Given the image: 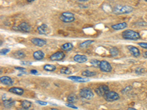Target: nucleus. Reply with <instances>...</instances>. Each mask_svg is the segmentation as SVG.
I'll return each mask as SVG.
<instances>
[{
    "label": "nucleus",
    "instance_id": "1",
    "mask_svg": "<svg viewBox=\"0 0 147 110\" xmlns=\"http://www.w3.org/2000/svg\"><path fill=\"white\" fill-rule=\"evenodd\" d=\"M133 11V7L129 5H115L113 8V12L116 15H122L132 13Z\"/></svg>",
    "mask_w": 147,
    "mask_h": 110
},
{
    "label": "nucleus",
    "instance_id": "2",
    "mask_svg": "<svg viewBox=\"0 0 147 110\" xmlns=\"http://www.w3.org/2000/svg\"><path fill=\"white\" fill-rule=\"evenodd\" d=\"M121 36L124 39L126 40H136L140 38V34L134 30L132 29H127V30H124Z\"/></svg>",
    "mask_w": 147,
    "mask_h": 110
},
{
    "label": "nucleus",
    "instance_id": "3",
    "mask_svg": "<svg viewBox=\"0 0 147 110\" xmlns=\"http://www.w3.org/2000/svg\"><path fill=\"white\" fill-rule=\"evenodd\" d=\"M80 96L81 98H84V99H87V100H90L92 98L94 97V92L93 91L91 90L90 88H87V87H85V88H82L81 89L80 91Z\"/></svg>",
    "mask_w": 147,
    "mask_h": 110
},
{
    "label": "nucleus",
    "instance_id": "4",
    "mask_svg": "<svg viewBox=\"0 0 147 110\" xmlns=\"http://www.w3.org/2000/svg\"><path fill=\"white\" fill-rule=\"evenodd\" d=\"M104 98L105 101H107L108 102H113V101H117L119 99V95L114 91H109L105 95Z\"/></svg>",
    "mask_w": 147,
    "mask_h": 110
},
{
    "label": "nucleus",
    "instance_id": "5",
    "mask_svg": "<svg viewBox=\"0 0 147 110\" xmlns=\"http://www.w3.org/2000/svg\"><path fill=\"white\" fill-rule=\"evenodd\" d=\"M110 91L109 90V87L106 85V84H102V85H100L97 88L95 89V92L99 96H105V95L108 92Z\"/></svg>",
    "mask_w": 147,
    "mask_h": 110
},
{
    "label": "nucleus",
    "instance_id": "6",
    "mask_svg": "<svg viewBox=\"0 0 147 110\" xmlns=\"http://www.w3.org/2000/svg\"><path fill=\"white\" fill-rule=\"evenodd\" d=\"M99 68L101 71L106 72V73H110L112 71V66L110 65V63H109L107 61H105V60L101 61Z\"/></svg>",
    "mask_w": 147,
    "mask_h": 110
},
{
    "label": "nucleus",
    "instance_id": "7",
    "mask_svg": "<svg viewBox=\"0 0 147 110\" xmlns=\"http://www.w3.org/2000/svg\"><path fill=\"white\" fill-rule=\"evenodd\" d=\"M65 57V54L63 52H57L55 53H54L53 54H52L50 57H49V59L50 60L52 61H61L63 60Z\"/></svg>",
    "mask_w": 147,
    "mask_h": 110
},
{
    "label": "nucleus",
    "instance_id": "8",
    "mask_svg": "<svg viewBox=\"0 0 147 110\" xmlns=\"http://www.w3.org/2000/svg\"><path fill=\"white\" fill-rule=\"evenodd\" d=\"M38 33L40 35H48L50 33V29L48 27L47 24H43L38 27Z\"/></svg>",
    "mask_w": 147,
    "mask_h": 110
},
{
    "label": "nucleus",
    "instance_id": "9",
    "mask_svg": "<svg viewBox=\"0 0 147 110\" xmlns=\"http://www.w3.org/2000/svg\"><path fill=\"white\" fill-rule=\"evenodd\" d=\"M31 42L33 43L35 45H37V46H43L44 45L47 44V40H43V39L41 38H34L31 40Z\"/></svg>",
    "mask_w": 147,
    "mask_h": 110
},
{
    "label": "nucleus",
    "instance_id": "10",
    "mask_svg": "<svg viewBox=\"0 0 147 110\" xmlns=\"http://www.w3.org/2000/svg\"><path fill=\"white\" fill-rule=\"evenodd\" d=\"M127 48L128 49V50L132 53V54L135 57H138L140 56V50L137 47H135L134 45H127Z\"/></svg>",
    "mask_w": 147,
    "mask_h": 110
},
{
    "label": "nucleus",
    "instance_id": "11",
    "mask_svg": "<svg viewBox=\"0 0 147 110\" xmlns=\"http://www.w3.org/2000/svg\"><path fill=\"white\" fill-rule=\"evenodd\" d=\"M0 82L1 83L5 85H8V86H11L13 84V82L12 80V78L7 76H4L0 78Z\"/></svg>",
    "mask_w": 147,
    "mask_h": 110
},
{
    "label": "nucleus",
    "instance_id": "12",
    "mask_svg": "<svg viewBox=\"0 0 147 110\" xmlns=\"http://www.w3.org/2000/svg\"><path fill=\"white\" fill-rule=\"evenodd\" d=\"M74 60L78 63H83L85 62L87 60V57L85 55H81V54H76L74 57Z\"/></svg>",
    "mask_w": 147,
    "mask_h": 110
},
{
    "label": "nucleus",
    "instance_id": "13",
    "mask_svg": "<svg viewBox=\"0 0 147 110\" xmlns=\"http://www.w3.org/2000/svg\"><path fill=\"white\" fill-rule=\"evenodd\" d=\"M19 29L24 33H30L31 31V26H30L26 22H21L19 25Z\"/></svg>",
    "mask_w": 147,
    "mask_h": 110
},
{
    "label": "nucleus",
    "instance_id": "14",
    "mask_svg": "<svg viewBox=\"0 0 147 110\" xmlns=\"http://www.w3.org/2000/svg\"><path fill=\"white\" fill-rule=\"evenodd\" d=\"M8 91L10 92H12V93H14V94H16V95H18V96H21V95H23V93H24V89H22V88H21V87H11V88H10Z\"/></svg>",
    "mask_w": 147,
    "mask_h": 110
},
{
    "label": "nucleus",
    "instance_id": "15",
    "mask_svg": "<svg viewBox=\"0 0 147 110\" xmlns=\"http://www.w3.org/2000/svg\"><path fill=\"white\" fill-rule=\"evenodd\" d=\"M33 56V58L35 59H36V60H41V59H43L44 58L45 54L42 51L38 50V51H35V52H34Z\"/></svg>",
    "mask_w": 147,
    "mask_h": 110
},
{
    "label": "nucleus",
    "instance_id": "16",
    "mask_svg": "<svg viewBox=\"0 0 147 110\" xmlns=\"http://www.w3.org/2000/svg\"><path fill=\"white\" fill-rule=\"evenodd\" d=\"M127 26V24L126 22H121L119 23L116 24H113L111 27L112 29H113L115 30H121V29H124Z\"/></svg>",
    "mask_w": 147,
    "mask_h": 110
},
{
    "label": "nucleus",
    "instance_id": "17",
    "mask_svg": "<svg viewBox=\"0 0 147 110\" xmlns=\"http://www.w3.org/2000/svg\"><path fill=\"white\" fill-rule=\"evenodd\" d=\"M74 48L73 44L71 43H66L61 46V49L64 52H69L72 50Z\"/></svg>",
    "mask_w": 147,
    "mask_h": 110
},
{
    "label": "nucleus",
    "instance_id": "18",
    "mask_svg": "<svg viewBox=\"0 0 147 110\" xmlns=\"http://www.w3.org/2000/svg\"><path fill=\"white\" fill-rule=\"evenodd\" d=\"M21 106L22 109L28 110L32 106V102L30 101H27V100H24L21 102Z\"/></svg>",
    "mask_w": 147,
    "mask_h": 110
},
{
    "label": "nucleus",
    "instance_id": "19",
    "mask_svg": "<svg viewBox=\"0 0 147 110\" xmlns=\"http://www.w3.org/2000/svg\"><path fill=\"white\" fill-rule=\"evenodd\" d=\"M68 79H71V80L76 81V82H88V81H89V79H87V78H83L80 77V76H68Z\"/></svg>",
    "mask_w": 147,
    "mask_h": 110
},
{
    "label": "nucleus",
    "instance_id": "20",
    "mask_svg": "<svg viewBox=\"0 0 147 110\" xmlns=\"http://www.w3.org/2000/svg\"><path fill=\"white\" fill-rule=\"evenodd\" d=\"M77 100H78V97H77L75 94H71V95H69V96H68V98H67L68 102L72 104L76 103V102L77 101Z\"/></svg>",
    "mask_w": 147,
    "mask_h": 110
},
{
    "label": "nucleus",
    "instance_id": "21",
    "mask_svg": "<svg viewBox=\"0 0 147 110\" xmlns=\"http://www.w3.org/2000/svg\"><path fill=\"white\" fill-rule=\"evenodd\" d=\"M13 57L16 59H22L25 57V53L21 50H18L13 52Z\"/></svg>",
    "mask_w": 147,
    "mask_h": 110
},
{
    "label": "nucleus",
    "instance_id": "22",
    "mask_svg": "<svg viewBox=\"0 0 147 110\" xmlns=\"http://www.w3.org/2000/svg\"><path fill=\"white\" fill-rule=\"evenodd\" d=\"M16 103V101L13 100V99H8V100H4L3 101V104H4V106H5V107H11V106H13L14 104Z\"/></svg>",
    "mask_w": 147,
    "mask_h": 110
},
{
    "label": "nucleus",
    "instance_id": "23",
    "mask_svg": "<svg viewBox=\"0 0 147 110\" xmlns=\"http://www.w3.org/2000/svg\"><path fill=\"white\" fill-rule=\"evenodd\" d=\"M82 75L83 76H85V77H92V76H94L96 75V73L94 71H88V70H85V71L82 72Z\"/></svg>",
    "mask_w": 147,
    "mask_h": 110
},
{
    "label": "nucleus",
    "instance_id": "24",
    "mask_svg": "<svg viewBox=\"0 0 147 110\" xmlns=\"http://www.w3.org/2000/svg\"><path fill=\"white\" fill-rule=\"evenodd\" d=\"M109 51H110L111 56L113 57H116L119 54V50L116 47H111Z\"/></svg>",
    "mask_w": 147,
    "mask_h": 110
},
{
    "label": "nucleus",
    "instance_id": "25",
    "mask_svg": "<svg viewBox=\"0 0 147 110\" xmlns=\"http://www.w3.org/2000/svg\"><path fill=\"white\" fill-rule=\"evenodd\" d=\"M43 69L47 71L52 72L56 69V66L54 65H50V64H47L43 65Z\"/></svg>",
    "mask_w": 147,
    "mask_h": 110
},
{
    "label": "nucleus",
    "instance_id": "26",
    "mask_svg": "<svg viewBox=\"0 0 147 110\" xmlns=\"http://www.w3.org/2000/svg\"><path fill=\"white\" fill-rule=\"evenodd\" d=\"M60 19L62 21H63V22H66V23H70V22H72L74 21V18H71V17H66V16H63V15H60Z\"/></svg>",
    "mask_w": 147,
    "mask_h": 110
},
{
    "label": "nucleus",
    "instance_id": "27",
    "mask_svg": "<svg viewBox=\"0 0 147 110\" xmlns=\"http://www.w3.org/2000/svg\"><path fill=\"white\" fill-rule=\"evenodd\" d=\"M93 42H94V40H85V41H84V42L81 43L80 44V48H85V47H87L88 45L91 44Z\"/></svg>",
    "mask_w": 147,
    "mask_h": 110
},
{
    "label": "nucleus",
    "instance_id": "28",
    "mask_svg": "<svg viewBox=\"0 0 147 110\" xmlns=\"http://www.w3.org/2000/svg\"><path fill=\"white\" fill-rule=\"evenodd\" d=\"M60 73H63V74H66V75H68V74H70L71 71L69 70V68H67V67H63V68H61L60 70Z\"/></svg>",
    "mask_w": 147,
    "mask_h": 110
},
{
    "label": "nucleus",
    "instance_id": "29",
    "mask_svg": "<svg viewBox=\"0 0 147 110\" xmlns=\"http://www.w3.org/2000/svg\"><path fill=\"white\" fill-rule=\"evenodd\" d=\"M100 62L101 61L98 60V59H95L91 60V64L93 65V66H94V67H99V68Z\"/></svg>",
    "mask_w": 147,
    "mask_h": 110
},
{
    "label": "nucleus",
    "instance_id": "30",
    "mask_svg": "<svg viewBox=\"0 0 147 110\" xmlns=\"http://www.w3.org/2000/svg\"><path fill=\"white\" fill-rule=\"evenodd\" d=\"M145 69L143 68H141V67H138V68H137L136 69H135V73H137V74H142V73H145Z\"/></svg>",
    "mask_w": 147,
    "mask_h": 110
},
{
    "label": "nucleus",
    "instance_id": "31",
    "mask_svg": "<svg viewBox=\"0 0 147 110\" xmlns=\"http://www.w3.org/2000/svg\"><path fill=\"white\" fill-rule=\"evenodd\" d=\"M63 16H66V17H71V18H74V15L73 13H71V12H63L61 14Z\"/></svg>",
    "mask_w": 147,
    "mask_h": 110
},
{
    "label": "nucleus",
    "instance_id": "32",
    "mask_svg": "<svg viewBox=\"0 0 147 110\" xmlns=\"http://www.w3.org/2000/svg\"><path fill=\"white\" fill-rule=\"evenodd\" d=\"M9 52H10V49H3L1 50V54L2 55H5Z\"/></svg>",
    "mask_w": 147,
    "mask_h": 110
},
{
    "label": "nucleus",
    "instance_id": "33",
    "mask_svg": "<svg viewBox=\"0 0 147 110\" xmlns=\"http://www.w3.org/2000/svg\"><path fill=\"white\" fill-rule=\"evenodd\" d=\"M15 69H16V70H19V71H20L24 73H27L26 69H25L24 68H21V67H15Z\"/></svg>",
    "mask_w": 147,
    "mask_h": 110
},
{
    "label": "nucleus",
    "instance_id": "34",
    "mask_svg": "<svg viewBox=\"0 0 147 110\" xmlns=\"http://www.w3.org/2000/svg\"><path fill=\"white\" fill-rule=\"evenodd\" d=\"M36 103L40 104V105H42V106H46V105H47V102H46V101H40V100L36 101Z\"/></svg>",
    "mask_w": 147,
    "mask_h": 110
},
{
    "label": "nucleus",
    "instance_id": "35",
    "mask_svg": "<svg viewBox=\"0 0 147 110\" xmlns=\"http://www.w3.org/2000/svg\"><path fill=\"white\" fill-rule=\"evenodd\" d=\"M138 45H140L141 48L147 49V43H139Z\"/></svg>",
    "mask_w": 147,
    "mask_h": 110
},
{
    "label": "nucleus",
    "instance_id": "36",
    "mask_svg": "<svg viewBox=\"0 0 147 110\" xmlns=\"http://www.w3.org/2000/svg\"><path fill=\"white\" fill-rule=\"evenodd\" d=\"M66 106H68V107H71V108H72V109H77V106H75L74 104H70V103H66Z\"/></svg>",
    "mask_w": 147,
    "mask_h": 110
},
{
    "label": "nucleus",
    "instance_id": "37",
    "mask_svg": "<svg viewBox=\"0 0 147 110\" xmlns=\"http://www.w3.org/2000/svg\"><path fill=\"white\" fill-rule=\"evenodd\" d=\"M30 73L36 75V74H38V72L37 70H35V69H33V70H31V71H30Z\"/></svg>",
    "mask_w": 147,
    "mask_h": 110
},
{
    "label": "nucleus",
    "instance_id": "38",
    "mask_svg": "<svg viewBox=\"0 0 147 110\" xmlns=\"http://www.w3.org/2000/svg\"><path fill=\"white\" fill-rule=\"evenodd\" d=\"M21 63L23 65H30L31 64V62H21Z\"/></svg>",
    "mask_w": 147,
    "mask_h": 110
},
{
    "label": "nucleus",
    "instance_id": "39",
    "mask_svg": "<svg viewBox=\"0 0 147 110\" xmlns=\"http://www.w3.org/2000/svg\"><path fill=\"white\" fill-rule=\"evenodd\" d=\"M143 56L144 57H146V58H147V51L146 52H145L143 54Z\"/></svg>",
    "mask_w": 147,
    "mask_h": 110
},
{
    "label": "nucleus",
    "instance_id": "40",
    "mask_svg": "<svg viewBox=\"0 0 147 110\" xmlns=\"http://www.w3.org/2000/svg\"><path fill=\"white\" fill-rule=\"evenodd\" d=\"M127 110H137L136 109H135V108H133V107H129Z\"/></svg>",
    "mask_w": 147,
    "mask_h": 110
},
{
    "label": "nucleus",
    "instance_id": "41",
    "mask_svg": "<svg viewBox=\"0 0 147 110\" xmlns=\"http://www.w3.org/2000/svg\"><path fill=\"white\" fill-rule=\"evenodd\" d=\"M49 110H59V109H56V108H52L51 109Z\"/></svg>",
    "mask_w": 147,
    "mask_h": 110
},
{
    "label": "nucleus",
    "instance_id": "42",
    "mask_svg": "<svg viewBox=\"0 0 147 110\" xmlns=\"http://www.w3.org/2000/svg\"><path fill=\"white\" fill-rule=\"evenodd\" d=\"M28 1V2H33L34 0H27Z\"/></svg>",
    "mask_w": 147,
    "mask_h": 110
},
{
    "label": "nucleus",
    "instance_id": "43",
    "mask_svg": "<svg viewBox=\"0 0 147 110\" xmlns=\"http://www.w3.org/2000/svg\"><path fill=\"white\" fill-rule=\"evenodd\" d=\"M18 110H27V109H22V108H21V109H19ZM28 110H29V109H28Z\"/></svg>",
    "mask_w": 147,
    "mask_h": 110
},
{
    "label": "nucleus",
    "instance_id": "44",
    "mask_svg": "<svg viewBox=\"0 0 147 110\" xmlns=\"http://www.w3.org/2000/svg\"><path fill=\"white\" fill-rule=\"evenodd\" d=\"M145 1H146V2H147V0H145Z\"/></svg>",
    "mask_w": 147,
    "mask_h": 110
},
{
    "label": "nucleus",
    "instance_id": "45",
    "mask_svg": "<svg viewBox=\"0 0 147 110\" xmlns=\"http://www.w3.org/2000/svg\"><path fill=\"white\" fill-rule=\"evenodd\" d=\"M146 106H147V103H146Z\"/></svg>",
    "mask_w": 147,
    "mask_h": 110
}]
</instances>
